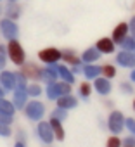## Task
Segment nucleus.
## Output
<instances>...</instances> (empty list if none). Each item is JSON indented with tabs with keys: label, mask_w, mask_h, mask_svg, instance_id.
Masks as SVG:
<instances>
[{
	"label": "nucleus",
	"mask_w": 135,
	"mask_h": 147,
	"mask_svg": "<svg viewBox=\"0 0 135 147\" xmlns=\"http://www.w3.org/2000/svg\"><path fill=\"white\" fill-rule=\"evenodd\" d=\"M23 75H24L26 78H35V80H38V78H40V69H38L36 66H33V64H26L24 69H23Z\"/></svg>",
	"instance_id": "obj_17"
},
{
	"label": "nucleus",
	"mask_w": 135,
	"mask_h": 147,
	"mask_svg": "<svg viewBox=\"0 0 135 147\" xmlns=\"http://www.w3.org/2000/svg\"><path fill=\"white\" fill-rule=\"evenodd\" d=\"M7 52L11 55V61L14 64H23L24 62V50L21 47V43L18 40H9V47H7Z\"/></svg>",
	"instance_id": "obj_2"
},
{
	"label": "nucleus",
	"mask_w": 135,
	"mask_h": 147,
	"mask_svg": "<svg viewBox=\"0 0 135 147\" xmlns=\"http://www.w3.org/2000/svg\"><path fill=\"white\" fill-rule=\"evenodd\" d=\"M94 85H95V90H97L101 95H106V94L111 92V83H109L107 78H97V80L94 82Z\"/></svg>",
	"instance_id": "obj_15"
},
{
	"label": "nucleus",
	"mask_w": 135,
	"mask_h": 147,
	"mask_svg": "<svg viewBox=\"0 0 135 147\" xmlns=\"http://www.w3.org/2000/svg\"><path fill=\"white\" fill-rule=\"evenodd\" d=\"M133 109H135V100H133Z\"/></svg>",
	"instance_id": "obj_43"
},
{
	"label": "nucleus",
	"mask_w": 135,
	"mask_h": 147,
	"mask_svg": "<svg viewBox=\"0 0 135 147\" xmlns=\"http://www.w3.org/2000/svg\"><path fill=\"white\" fill-rule=\"evenodd\" d=\"M5 66V57H4V54L2 52H0V69H2Z\"/></svg>",
	"instance_id": "obj_36"
},
{
	"label": "nucleus",
	"mask_w": 135,
	"mask_h": 147,
	"mask_svg": "<svg viewBox=\"0 0 135 147\" xmlns=\"http://www.w3.org/2000/svg\"><path fill=\"white\" fill-rule=\"evenodd\" d=\"M70 92H71V83H68V82H62V83L54 82V83H49V87H47V97L50 100H55L61 95H66Z\"/></svg>",
	"instance_id": "obj_1"
},
{
	"label": "nucleus",
	"mask_w": 135,
	"mask_h": 147,
	"mask_svg": "<svg viewBox=\"0 0 135 147\" xmlns=\"http://www.w3.org/2000/svg\"><path fill=\"white\" fill-rule=\"evenodd\" d=\"M123 45H125L126 50H135V38H133V36H130V38L126 36V38L123 40Z\"/></svg>",
	"instance_id": "obj_26"
},
{
	"label": "nucleus",
	"mask_w": 135,
	"mask_h": 147,
	"mask_svg": "<svg viewBox=\"0 0 135 147\" xmlns=\"http://www.w3.org/2000/svg\"><path fill=\"white\" fill-rule=\"evenodd\" d=\"M28 94L33 95V97H36V95L42 94V88H40L38 85H31V87H28Z\"/></svg>",
	"instance_id": "obj_28"
},
{
	"label": "nucleus",
	"mask_w": 135,
	"mask_h": 147,
	"mask_svg": "<svg viewBox=\"0 0 135 147\" xmlns=\"http://www.w3.org/2000/svg\"><path fill=\"white\" fill-rule=\"evenodd\" d=\"M101 73H102V67H99V66H95V64H88V66L85 67V76H87V78H97Z\"/></svg>",
	"instance_id": "obj_19"
},
{
	"label": "nucleus",
	"mask_w": 135,
	"mask_h": 147,
	"mask_svg": "<svg viewBox=\"0 0 135 147\" xmlns=\"http://www.w3.org/2000/svg\"><path fill=\"white\" fill-rule=\"evenodd\" d=\"M50 126H52V131H54V138L57 140H64V130H62V125H61V119L57 118H50Z\"/></svg>",
	"instance_id": "obj_16"
},
{
	"label": "nucleus",
	"mask_w": 135,
	"mask_h": 147,
	"mask_svg": "<svg viewBox=\"0 0 135 147\" xmlns=\"http://www.w3.org/2000/svg\"><path fill=\"white\" fill-rule=\"evenodd\" d=\"M7 16H9L11 19H16V18L19 16V7H18V5H9V9H7Z\"/></svg>",
	"instance_id": "obj_25"
},
{
	"label": "nucleus",
	"mask_w": 135,
	"mask_h": 147,
	"mask_svg": "<svg viewBox=\"0 0 135 147\" xmlns=\"http://www.w3.org/2000/svg\"><path fill=\"white\" fill-rule=\"evenodd\" d=\"M123 114L119 113V111H113L111 113V116H109V119H107V125H109V130L113 131V133H119L121 130H123Z\"/></svg>",
	"instance_id": "obj_4"
},
{
	"label": "nucleus",
	"mask_w": 135,
	"mask_h": 147,
	"mask_svg": "<svg viewBox=\"0 0 135 147\" xmlns=\"http://www.w3.org/2000/svg\"><path fill=\"white\" fill-rule=\"evenodd\" d=\"M14 104H11L9 100H5V99H2V97H0V111H2V113H5V114H14Z\"/></svg>",
	"instance_id": "obj_21"
},
{
	"label": "nucleus",
	"mask_w": 135,
	"mask_h": 147,
	"mask_svg": "<svg viewBox=\"0 0 135 147\" xmlns=\"http://www.w3.org/2000/svg\"><path fill=\"white\" fill-rule=\"evenodd\" d=\"M26 99H28L26 88H18V92H14V107L23 109L24 104H26Z\"/></svg>",
	"instance_id": "obj_14"
},
{
	"label": "nucleus",
	"mask_w": 135,
	"mask_h": 147,
	"mask_svg": "<svg viewBox=\"0 0 135 147\" xmlns=\"http://www.w3.org/2000/svg\"><path fill=\"white\" fill-rule=\"evenodd\" d=\"M130 78H132V82H135V69L132 71V75H130Z\"/></svg>",
	"instance_id": "obj_38"
},
{
	"label": "nucleus",
	"mask_w": 135,
	"mask_h": 147,
	"mask_svg": "<svg viewBox=\"0 0 135 147\" xmlns=\"http://www.w3.org/2000/svg\"><path fill=\"white\" fill-rule=\"evenodd\" d=\"M80 92H82V97L87 99V97L90 95V85H88V83H82V85H80Z\"/></svg>",
	"instance_id": "obj_29"
},
{
	"label": "nucleus",
	"mask_w": 135,
	"mask_h": 147,
	"mask_svg": "<svg viewBox=\"0 0 135 147\" xmlns=\"http://www.w3.org/2000/svg\"><path fill=\"white\" fill-rule=\"evenodd\" d=\"M26 116L30 118V119H35V121H38V119H42V116H43V113H45V107H43V104L42 102H36V100H33V102H30L28 106H26Z\"/></svg>",
	"instance_id": "obj_3"
},
{
	"label": "nucleus",
	"mask_w": 135,
	"mask_h": 147,
	"mask_svg": "<svg viewBox=\"0 0 135 147\" xmlns=\"http://www.w3.org/2000/svg\"><path fill=\"white\" fill-rule=\"evenodd\" d=\"M125 147H135V145H125Z\"/></svg>",
	"instance_id": "obj_42"
},
{
	"label": "nucleus",
	"mask_w": 135,
	"mask_h": 147,
	"mask_svg": "<svg viewBox=\"0 0 135 147\" xmlns=\"http://www.w3.org/2000/svg\"><path fill=\"white\" fill-rule=\"evenodd\" d=\"M95 49H97L99 52H102V54H111V52H114V42L109 40V38H101V40L97 42Z\"/></svg>",
	"instance_id": "obj_13"
},
{
	"label": "nucleus",
	"mask_w": 135,
	"mask_h": 147,
	"mask_svg": "<svg viewBox=\"0 0 135 147\" xmlns=\"http://www.w3.org/2000/svg\"><path fill=\"white\" fill-rule=\"evenodd\" d=\"M57 73L61 75V78H64V82H68V83H73V82H75L73 73L68 69L66 66H59V67H57Z\"/></svg>",
	"instance_id": "obj_20"
},
{
	"label": "nucleus",
	"mask_w": 135,
	"mask_h": 147,
	"mask_svg": "<svg viewBox=\"0 0 135 147\" xmlns=\"http://www.w3.org/2000/svg\"><path fill=\"white\" fill-rule=\"evenodd\" d=\"M0 123H4V125L12 123V116H11V114H5V113L0 111Z\"/></svg>",
	"instance_id": "obj_31"
},
{
	"label": "nucleus",
	"mask_w": 135,
	"mask_h": 147,
	"mask_svg": "<svg viewBox=\"0 0 135 147\" xmlns=\"http://www.w3.org/2000/svg\"><path fill=\"white\" fill-rule=\"evenodd\" d=\"M121 87H123V88H125V90H126V94H128V92H132V90H130V87H128V85H126V83H123V85H121Z\"/></svg>",
	"instance_id": "obj_37"
},
{
	"label": "nucleus",
	"mask_w": 135,
	"mask_h": 147,
	"mask_svg": "<svg viewBox=\"0 0 135 147\" xmlns=\"http://www.w3.org/2000/svg\"><path fill=\"white\" fill-rule=\"evenodd\" d=\"M0 82H2V87L7 88V90H12L16 87V75L11 71H4L0 75Z\"/></svg>",
	"instance_id": "obj_12"
},
{
	"label": "nucleus",
	"mask_w": 135,
	"mask_h": 147,
	"mask_svg": "<svg viewBox=\"0 0 135 147\" xmlns=\"http://www.w3.org/2000/svg\"><path fill=\"white\" fill-rule=\"evenodd\" d=\"M125 145H135V137H128L125 140Z\"/></svg>",
	"instance_id": "obj_35"
},
{
	"label": "nucleus",
	"mask_w": 135,
	"mask_h": 147,
	"mask_svg": "<svg viewBox=\"0 0 135 147\" xmlns=\"http://www.w3.org/2000/svg\"><path fill=\"white\" fill-rule=\"evenodd\" d=\"M16 147H24V145H23L21 142H18V144H16Z\"/></svg>",
	"instance_id": "obj_41"
},
{
	"label": "nucleus",
	"mask_w": 135,
	"mask_h": 147,
	"mask_svg": "<svg viewBox=\"0 0 135 147\" xmlns=\"http://www.w3.org/2000/svg\"><path fill=\"white\" fill-rule=\"evenodd\" d=\"M126 33H128V24L126 23H119L114 31H113V42L114 43H123V40L126 38Z\"/></svg>",
	"instance_id": "obj_11"
},
{
	"label": "nucleus",
	"mask_w": 135,
	"mask_h": 147,
	"mask_svg": "<svg viewBox=\"0 0 135 147\" xmlns=\"http://www.w3.org/2000/svg\"><path fill=\"white\" fill-rule=\"evenodd\" d=\"M16 85L19 88H26V76L23 75V73H18L16 75Z\"/></svg>",
	"instance_id": "obj_24"
},
{
	"label": "nucleus",
	"mask_w": 135,
	"mask_h": 147,
	"mask_svg": "<svg viewBox=\"0 0 135 147\" xmlns=\"http://www.w3.org/2000/svg\"><path fill=\"white\" fill-rule=\"evenodd\" d=\"M99 57H101V52H99L97 49H88V50H85L83 55H82V59H83L85 62H94V61H97Z\"/></svg>",
	"instance_id": "obj_18"
},
{
	"label": "nucleus",
	"mask_w": 135,
	"mask_h": 147,
	"mask_svg": "<svg viewBox=\"0 0 135 147\" xmlns=\"http://www.w3.org/2000/svg\"><path fill=\"white\" fill-rule=\"evenodd\" d=\"M126 126H128V130L132 133H135V121L133 119H126Z\"/></svg>",
	"instance_id": "obj_33"
},
{
	"label": "nucleus",
	"mask_w": 135,
	"mask_h": 147,
	"mask_svg": "<svg viewBox=\"0 0 135 147\" xmlns=\"http://www.w3.org/2000/svg\"><path fill=\"white\" fill-rule=\"evenodd\" d=\"M36 131H38V137L45 142V144H50L52 140H54V131H52V126H50V123H45V121H42V123H38V128H36Z\"/></svg>",
	"instance_id": "obj_5"
},
{
	"label": "nucleus",
	"mask_w": 135,
	"mask_h": 147,
	"mask_svg": "<svg viewBox=\"0 0 135 147\" xmlns=\"http://www.w3.org/2000/svg\"><path fill=\"white\" fill-rule=\"evenodd\" d=\"M11 2H18V0H11Z\"/></svg>",
	"instance_id": "obj_44"
},
{
	"label": "nucleus",
	"mask_w": 135,
	"mask_h": 147,
	"mask_svg": "<svg viewBox=\"0 0 135 147\" xmlns=\"http://www.w3.org/2000/svg\"><path fill=\"white\" fill-rule=\"evenodd\" d=\"M62 57H64V61H66L68 64H80V59L75 55V52H73V50H66Z\"/></svg>",
	"instance_id": "obj_22"
},
{
	"label": "nucleus",
	"mask_w": 135,
	"mask_h": 147,
	"mask_svg": "<svg viewBox=\"0 0 135 147\" xmlns=\"http://www.w3.org/2000/svg\"><path fill=\"white\" fill-rule=\"evenodd\" d=\"M2 33L9 40L16 38L18 36V26H16V23H12V19H4L2 21Z\"/></svg>",
	"instance_id": "obj_8"
},
{
	"label": "nucleus",
	"mask_w": 135,
	"mask_h": 147,
	"mask_svg": "<svg viewBox=\"0 0 135 147\" xmlns=\"http://www.w3.org/2000/svg\"><path fill=\"white\" fill-rule=\"evenodd\" d=\"M102 73H104V78H114V75H116V69H114V66H111V64H107V66H104L102 67Z\"/></svg>",
	"instance_id": "obj_23"
},
{
	"label": "nucleus",
	"mask_w": 135,
	"mask_h": 147,
	"mask_svg": "<svg viewBox=\"0 0 135 147\" xmlns=\"http://www.w3.org/2000/svg\"><path fill=\"white\" fill-rule=\"evenodd\" d=\"M38 57H40L43 62L50 64V62H57V61L62 57V54H61L57 49H45V50H42V52L38 54Z\"/></svg>",
	"instance_id": "obj_6"
},
{
	"label": "nucleus",
	"mask_w": 135,
	"mask_h": 147,
	"mask_svg": "<svg viewBox=\"0 0 135 147\" xmlns=\"http://www.w3.org/2000/svg\"><path fill=\"white\" fill-rule=\"evenodd\" d=\"M76 104H78V100L71 95V94H66V95H61L59 99H57V106L61 107V109H73V107H76Z\"/></svg>",
	"instance_id": "obj_10"
},
{
	"label": "nucleus",
	"mask_w": 135,
	"mask_h": 147,
	"mask_svg": "<svg viewBox=\"0 0 135 147\" xmlns=\"http://www.w3.org/2000/svg\"><path fill=\"white\" fill-rule=\"evenodd\" d=\"M106 147H121V140L118 137H111V138H107Z\"/></svg>",
	"instance_id": "obj_27"
},
{
	"label": "nucleus",
	"mask_w": 135,
	"mask_h": 147,
	"mask_svg": "<svg viewBox=\"0 0 135 147\" xmlns=\"http://www.w3.org/2000/svg\"><path fill=\"white\" fill-rule=\"evenodd\" d=\"M4 94H5V92L2 90V87H0V97H4Z\"/></svg>",
	"instance_id": "obj_39"
},
{
	"label": "nucleus",
	"mask_w": 135,
	"mask_h": 147,
	"mask_svg": "<svg viewBox=\"0 0 135 147\" xmlns=\"http://www.w3.org/2000/svg\"><path fill=\"white\" fill-rule=\"evenodd\" d=\"M0 135H4V137H9V135H11L9 126H7V125H4V123H0Z\"/></svg>",
	"instance_id": "obj_32"
},
{
	"label": "nucleus",
	"mask_w": 135,
	"mask_h": 147,
	"mask_svg": "<svg viewBox=\"0 0 135 147\" xmlns=\"http://www.w3.org/2000/svg\"><path fill=\"white\" fill-rule=\"evenodd\" d=\"M116 61L123 67H133L135 66V54H132L130 50H123L116 55Z\"/></svg>",
	"instance_id": "obj_7"
},
{
	"label": "nucleus",
	"mask_w": 135,
	"mask_h": 147,
	"mask_svg": "<svg viewBox=\"0 0 135 147\" xmlns=\"http://www.w3.org/2000/svg\"><path fill=\"white\" fill-rule=\"evenodd\" d=\"M0 52H2V54L5 52V49H4V45H0Z\"/></svg>",
	"instance_id": "obj_40"
},
{
	"label": "nucleus",
	"mask_w": 135,
	"mask_h": 147,
	"mask_svg": "<svg viewBox=\"0 0 135 147\" xmlns=\"http://www.w3.org/2000/svg\"><path fill=\"white\" fill-rule=\"evenodd\" d=\"M40 78L43 82H47V83H54L55 82V78H57V67H55L54 62L47 64V69L40 71Z\"/></svg>",
	"instance_id": "obj_9"
},
{
	"label": "nucleus",
	"mask_w": 135,
	"mask_h": 147,
	"mask_svg": "<svg viewBox=\"0 0 135 147\" xmlns=\"http://www.w3.org/2000/svg\"><path fill=\"white\" fill-rule=\"evenodd\" d=\"M52 116H54V118H57V119H66V109L57 107V109L52 113Z\"/></svg>",
	"instance_id": "obj_30"
},
{
	"label": "nucleus",
	"mask_w": 135,
	"mask_h": 147,
	"mask_svg": "<svg viewBox=\"0 0 135 147\" xmlns=\"http://www.w3.org/2000/svg\"><path fill=\"white\" fill-rule=\"evenodd\" d=\"M128 30L132 31V35H133V38H135V16L132 18V21H130V26H128Z\"/></svg>",
	"instance_id": "obj_34"
}]
</instances>
